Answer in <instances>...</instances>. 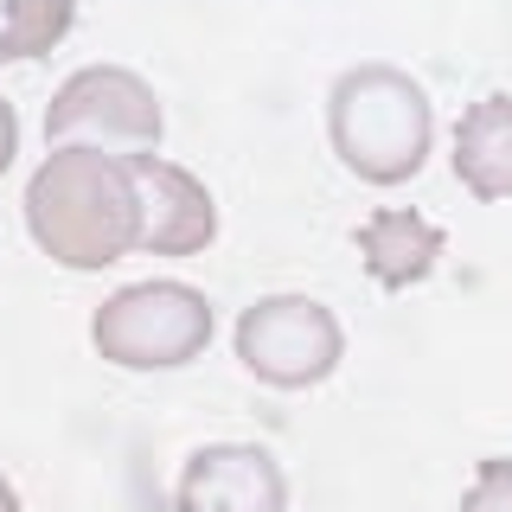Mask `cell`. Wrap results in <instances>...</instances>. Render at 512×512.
<instances>
[{"instance_id": "obj_1", "label": "cell", "mask_w": 512, "mask_h": 512, "mask_svg": "<svg viewBox=\"0 0 512 512\" xmlns=\"http://www.w3.org/2000/svg\"><path fill=\"white\" fill-rule=\"evenodd\" d=\"M26 231L64 269H109L141 250V186L128 154H103L90 141L52 148L26 180Z\"/></svg>"}, {"instance_id": "obj_2", "label": "cell", "mask_w": 512, "mask_h": 512, "mask_svg": "<svg viewBox=\"0 0 512 512\" xmlns=\"http://www.w3.org/2000/svg\"><path fill=\"white\" fill-rule=\"evenodd\" d=\"M327 141L365 186H404L423 173L436 141L429 90L397 64H352L327 90Z\"/></svg>"}, {"instance_id": "obj_3", "label": "cell", "mask_w": 512, "mask_h": 512, "mask_svg": "<svg viewBox=\"0 0 512 512\" xmlns=\"http://www.w3.org/2000/svg\"><path fill=\"white\" fill-rule=\"evenodd\" d=\"M90 346L122 372H173L212 346V301L192 282H128L90 314Z\"/></svg>"}, {"instance_id": "obj_4", "label": "cell", "mask_w": 512, "mask_h": 512, "mask_svg": "<svg viewBox=\"0 0 512 512\" xmlns=\"http://www.w3.org/2000/svg\"><path fill=\"white\" fill-rule=\"evenodd\" d=\"M237 359L269 391H308L346 359V327L314 295H263L237 314Z\"/></svg>"}, {"instance_id": "obj_5", "label": "cell", "mask_w": 512, "mask_h": 512, "mask_svg": "<svg viewBox=\"0 0 512 512\" xmlns=\"http://www.w3.org/2000/svg\"><path fill=\"white\" fill-rule=\"evenodd\" d=\"M160 96L148 90V77H135L128 64H84L52 90L45 103V141L71 148L77 135L96 141H135V148H160Z\"/></svg>"}, {"instance_id": "obj_6", "label": "cell", "mask_w": 512, "mask_h": 512, "mask_svg": "<svg viewBox=\"0 0 512 512\" xmlns=\"http://www.w3.org/2000/svg\"><path fill=\"white\" fill-rule=\"evenodd\" d=\"M128 173L141 186V250L148 256H192L218 237V205L192 167L141 148L128 154Z\"/></svg>"}, {"instance_id": "obj_7", "label": "cell", "mask_w": 512, "mask_h": 512, "mask_svg": "<svg viewBox=\"0 0 512 512\" xmlns=\"http://www.w3.org/2000/svg\"><path fill=\"white\" fill-rule=\"evenodd\" d=\"M288 480L276 455L256 442H205L180 468L173 512H282Z\"/></svg>"}, {"instance_id": "obj_8", "label": "cell", "mask_w": 512, "mask_h": 512, "mask_svg": "<svg viewBox=\"0 0 512 512\" xmlns=\"http://www.w3.org/2000/svg\"><path fill=\"white\" fill-rule=\"evenodd\" d=\"M352 244H359V263H365V276L378 288H416L442 263L448 237H442V224H429L423 212L384 205V212H372L359 231H352Z\"/></svg>"}, {"instance_id": "obj_9", "label": "cell", "mask_w": 512, "mask_h": 512, "mask_svg": "<svg viewBox=\"0 0 512 512\" xmlns=\"http://www.w3.org/2000/svg\"><path fill=\"white\" fill-rule=\"evenodd\" d=\"M455 180L474 199H512V96H480L455 122Z\"/></svg>"}, {"instance_id": "obj_10", "label": "cell", "mask_w": 512, "mask_h": 512, "mask_svg": "<svg viewBox=\"0 0 512 512\" xmlns=\"http://www.w3.org/2000/svg\"><path fill=\"white\" fill-rule=\"evenodd\" d=\"M77 26V0H7L0 13V64L45 58Z\"/></svg>"}, {"instance_id": "obj_11", "label": "cell", "mask_w": 512, "mask_h": 512, "mask_svg": "<svg viewBox=\"0 0 512 512\" xmlns=\"http://www.w3.org/2000/svg\"><path fill=\"white\" fill-rule=\"evenodd\" d=\"M461 512H512V455H487L461 493Z\"/></svg>"}, {"instance_id": "obj_12", "label": "cell", "mask_w": 512, "mask_h": 512, "mask_svg": "<svg viewBox=\"0 0 512 512\" xmlns=\"http://www.w3.org/2000/svg\"><path fill=\"white\" fill-rule=\"evenodd\" d=\"M13 154H20V116H13V103L0 96V173L13 167Z\"/></svg>"}, {"instance_id": "obj_13", "label": "cell", "mask_w": 512, "mask_h": 512, "mask_svg": "<svg viewBox=\"0 0 512 512\" xmlns=\"http://www.w3.org/2000/svg\"><path fill=\"white\" fill-rule=\"evenodd\" d=\"M0 512H20V493H13V480L0 474Z\"/></svg>"}]
</instances>
